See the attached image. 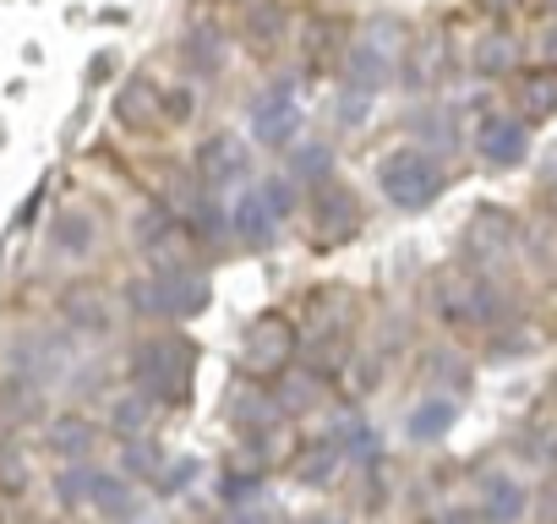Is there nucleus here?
<instances>
[{
  "label": "nucleus",
  "mask_w": 557,
  "mask_h": 524,
  "mask_svg": "<svg viewBox=\"0 0 557 524\" xmlns=\"http://www.w3.org/2000/svg\"><path fill=\"white\" fill-rule=\"evenodd\" d=\"M197 377V345L191 339H148L132 350V388L153 404H186Z\"/></svg>",
  "instance_id": "nucleus-1"
},
{
  "label": "nucleus",
  "mask_w": 557,
  "mask_h": 524,
  "mask_svg": "<svg viewBox=\"0 0 557 524\" xmlns=\"http://www.w3.org/2000/svg\"><path fill=\"white\" fill-rule=\"evenodd\" d=\"M132 312L143 317H197L208 307V279L197 269H170V274H153V279H137L126 290Z\"/></svg>",
  "instance_id": "nucleus-2"
},
{
  "label": "nucleus",
  "mask_w": 557,
  "mask_h": 524,
  "mask_svg": "<svg viewBox=\"0 0 557 524\" xmlns=\"http://www.w3.org/2000/svg\"><path fill=\"white\" fill-rule=\"evenodd\" d=\"M377 180H383V197H388L394 208H426V202H437V191H443V164H437L426 148H394V153L383 159Z\"/></svg>",
  "instance_id": "nucleus-3"
},
{
  "label": "nucleus",
  "mask_w": 557,
  "mask_h": 524,
  "mask_svg": "<svg viewBox=\"0 0 557 524\" xmlns=\"http://www.w3.org/2000/svg\"><path fill=\"white\" fill-rule=\"evenodd\" d=\"M55 491H61L66 508H94V513H104V519H132V513H137L132 481H121V475H110V470H66V475L55 481Z\"/></svg>",
  "instance_id": "nucleus-4"
},
{
  "label": "nucleus",
  "mask_w": 557,
  "mask_h": 524,
  "mask_svg": "<svg viewBox=\"0 0 557 524\" xmlns=\"http://www.w3.org/2000/svg\"><path fill=\"white\" fill-rule=\"evenodd\" d=\"M296 350H301V339H296L290 317H278V312H262V317L246 323V334H240V366H246L251 377H278V372L290 366Z\"/></svg>",
  "instance_id": "nucleus-5"
},
{
  "label": "nucleus",
  "mask_w": 557,
  "mask_h": 524,
  "mask_svg": "<svg viewBox=\"0 0 557 524\" xmlns=\"http://www.w3.org/2000/svg\"><path fill=\"white\" fill-rule=\"evenodd\" d=\"M437 307H443V317H448V323H459V328H492L503 301H497V290H492L481 274L454 269V274H443V279H437Z\"/></svg>",
  "instance_id": "nucleus-6"
},
{
  "label": "nucleus",
  "mask_w": 557,
  "mask_h": 524,
  "mask_svg": "<svg viewBox=\"0 0 557 524\" xmlns=\"http://www.w3.org/2000/svg\"><path fill=\"white\" fill-rule=\"evenodd\" d=\"M290 186L285 180H262V186H246V197L235 202V235L246 240V246H268L273 235H278V224L290 219Z\"/></svg>",
  "instance_id": "nucleus-7"
},
{
  "label": "nucleus",
  "mask_w": 557,
  "mask_h": 524,
  "mask_svg": "<svg viewBox=\"0 0 557 524\" xmlns=\"http://www.w3.org/2000/svg\"><path fill=\"white\" fill-rule=\"evenodd\" d=\"M361 229V202L345 180H323L307 202V235L318 246H345L350 235Z\"/></svg>",
  "instance_id": "nucleus-8"
},
{
  "label": "nucleus",
  "mask_w": 557,
  "mask_h": 524,
  "mask_svg": "<svg viewBox=\"0 0 557 524\" xmlns=\"http://www.w3.org/2000/svg\"><path fill=\"white\" fill-rule=\"evenodd\" d=\"M137 251L153 262V274H170V269H186V257H191V229L170 213V208H148L137 219Z\"/></svg>",
  "instance_id": "nucleus-9"
},
{
  "label": "nucleus",
  "mask_w": 557,
  "mask_h": 524,
  "mask_svg": "<svg viewBox=\"0 0 557 524\" xmlns=\"http://www.w3.org/2000/svg\"><path fill=\"white\" fill-rule=\"evenodd\" d=\"M251 175V148L235 137V132H219V137H208L202 148H197V180L202 186H235V180H246Z\"/></svg>",
  "instance_id": "nucleus-10"
},
{
  "label": "nucleus",
  "mask_w": 557,
  "mask_h": 524,
  "mask_svg": "<svg viewBox=\"0 0 557 524\" xmlns=\"http://www.w3.org/2000/svg\"><path fill=\"white\" fill-rule=\"evenodd\" d=\"M296 132H301V104H296L285 88L262 93V99L251 104V137H257L262 148H290Z\"/></svg>",
  "instance_id": "nucleus-11"
},
{
  "label": "nucleus",
  "mask_w": 557,
  "mask_h": 524,
  "mask_svg": "<svg viewBox=\"0 0 557 524\" xmlns=\"http://www.w3.org/2000/svg\"><path fill=\"white\" fill-rule=\"evenodd\" d=\"M475 148H481L486 164H519L530 153V132H524L519 115H486L475 126Z\"/></svg>",
  "instance_id": "nucleus-12"
},
{
  "label": "nucleus",
  "mask_w": 557,
  "mask_h": 524,
  "mask_svg": "<svg viewBox=\"0 0 557 524\" xmlns=\"http://www.w3.org/2000/svg\"><path fill=\"white\" fill-rule=\"evenodd\" d=\"M115 115H121V126L153 137V132L164 126V88H153L148 77H132V83L115 93Z\"/></svg>",
  "instance_id": "nucleus-13"
},
{
  "label": "nucleus",
  "mask_w": 557,
  "mask_h": 524,
  "mask_svg": "<svg viewBox=\"0 0 557 524\" xmlns=\"http://www.w3.org/2000/svg\"><path fill=\"white\" fill-rule=\"evenodd\" d=\"M290 34V12L278 0H246V17H240V39L257 50V55H273Z\"/></svg>",
  "instance_id": "nucleus-14"
},
{
  "label": "nucleus",
  "mask_w": 557,
  "mask_h": 524,
  "mask_svg": "<svg viewBox=\"0 0 557 524\" xmlns=\"http://www.w3.org/2000/svg\"><path fill=\"white\" fill-rule=\"evenodd\" d=\"M224 55H230V50H224V34H219L213 23H197V28L181 39V61H186L197 77H219V72H224Z\"/></svg>",
  "instance_id": "nucleus-15"
},
{
  "label": "nucleus",
  "mask_w": 557,
  "mask_h": 524,
  "mask_svg": "<svg viewBox=\"0 0 557 524\" xmlns=\"http://www.w3.org/2000/svg\"><path fill=\"white\" fill-rule=\"evenodd\" d=\"M524 486L519 481H508V475H492L486 486H481V519L486 524H519L524 519Z\"/></svg>",
  "instance_id": "nucleus-16"
},
{
  "label": "nucleus",
  "mask_w": 557,
  "mask_h": 524,
  "mask_svg": "<svg viewBox=\"0 0 557 524\" xmlns=\"http://www.w3.org/2000/svg\"><path fill=\"white\" fill-rule=\"evenodd\" d=\"M519 121H541V115H557V66H541V72H524L519 88Z\"/></svg>",
  "instance_id": "nucleus-17"
},
{
  "label": "nucleus",
  "mask_w": 557,
  "mask_h": 524,
  "mask_svg": "<svg viewBox=\"0 0 557 524\" xmlns=\"http://www.w3.org/2000/svg\"><path fill=\"white\" fill-rule=\"evenodd\" d=\"M508 240H513V213H503V208H481L470 219V229H465V246L475 257H497Z\"/></svg>",
  "instance_id": "nucleus-18"
},
{
  "label": "nucleus",
  "mask_w": 557,
  "mask_h": 524,
  "mask_svg": "<svg viewBox=\"0 0 557 524\" xmlns=\"http://www.w3.org/2000/svg\"><path fill=\"white\" fill-rule=\"evenodd\" d=\"M94 437H99V432H94L88 415H55L50 432H45V448H50L55 459H88Z\"/></svg>",
  "instance_id": "nucleus-19"
},
{
  "label": "nucleus",
  "mask_w": 557,
  "mask_h": 524,
  "mask_svg": "<svg viewBox=\"0 0 557 524\" xmlns=\"http://www.w3.org/2000/svg\"><path fill=\"white\" fill-rule=\"evenodd\" d=\"M339 464H345V448H339L334 437L307 442V448L296 453V481H301V486H334Z\"/></svg>",
  "instance_id": "nucleus-20"
},
{
  "label": "nucleus",
  "mask_w": 557,
  "mask_h": 524,
  "mask_svg": "<svg viewBox=\"0 0 557 524\" xmlns=\"http://www.w3.org/2000/svg\"><path fill=\"white\" fill-rule=\"evenodd\" d=\"M94 240H99V229H94V219L88 213H61L55 224H50V246L55 251H66V257H88L94 251Z\"/></svg>",
  "instance_id": "nucleus-21"
},
{
  "label": "nucleus",
  "mask_w": 557,
  "mask_h": 524,
  "mask_svg": "<svg viewBox=\"0 0 557 524\" xmlns=\"http://www.w3.org/2000/svg\"><path fill=\"white\" fill-rule=\"evenodd\" d=\"M153 410H159V404H153L148 394H137V388H132V394H121V399H115V410H110V426H115V437H148V426H153Z\"/></svg>",
  "instance_id": "nucleus-22"
},
{
  "label": "nucleus",
  "mask_w": 557,
  "mask_h": 524,
  "mask_svg": "<svg viewBox=\"0 0 557 524\" xmlns=\"http://www.w3.org/2000/svg\"><path fill=\"white\" fill-rule=\"evenodd\" d=\"M278 415H285V410H278L273 394H235V399H230V421L246 426L251 437H262V426H273Z\"/></svg>",
  "instance_id": "nucleus-23"
},
{
  "label": "nucleus",
  "mask_w": 557,
  "mask_h": 524,
  "mask_svg": "<svg viewBox=\"0 0 557 524\" xmlns=\"http://www.w3.org/2000/svg\"><path fill=\"white\" fill-rule=\"evenodd\" d=\"M66 317H72L77 334H110V323H115L99 290H72L66 296Z\"/></svg>",
  "instance_id": "nucleus-24"
},
{
  "label": "nucleus",
  "mask_w": 557,
  "mask_h": 524,
  "mask_svg": "<svg viewBox=\"0 0 557 524\" xmlns=\"http://www.w3.org/2000/svg\"><path fill=\"white\" fill-rule=\"evenodd\" d=\"M454 421H459V404H454V399H426V404L410 410V437H416V442H437Z\"/></svg>",
  "instance_id": "nucleus-25"
},
{
  "label": "nucleus",
  "mask_w": 557,
  "mask_h": 524,
  "mask_svg": "<svg viewBox=\"0 0 557 524\" xmlns=\"http://www.w3.org/2000/svg\"><path fill=\"white\" fill-rule=\"evenodd\" d=\"M519 66V45L508 39V34H486L481 45H475V72H486V77H508Z\"/></svg>",
  "instance_id": "nucleus-26"
},
{
  "label": "nucleus",
  "mask_w": 557,
  "mask_h": 524,
  "mask_svg": "<svg viewBox=\"0 0 557 524\" xmlns=\"http://www.w3.org/2000/svg\"><path fill=\"white\" fill-rule=\"evenodd\" d=\"M121 464H126V475H132V481H159V470H164V459H159V448H153L148 437H126Z\"/></svg>",
  "instance_id": "nucleus-27"
},
{
  "label": "nucleus",
  "mask_w": 557,
  "mask_h": 524,
  "mask_svg": "<svg viewBox=\"0 0 557 524\" xmlns=\"http://www.w3.org/2000/svg\"><path fill=\"white\" fill-rule=\"evenodd\" d=\"M329 170H334V153H329L323 142H307V148H296V153H290V175H296V180L323 186V180H329Z\"/></svg>",
  "instance_id": "nucleus-28"
},
{
  "label": "nucleus",
  "mask_w": 557,
  "mask_h": 524,
  "mask_svg": "<svg viewBox=\"0 0 557 524\" xmlns=\"http://www.w3.org/2000/svg\"><path fill=\"white\" fill-rule=\"evenodd\" d=\"M28 481H34L28 453L7 442V448H0V491H28Z\"/></svg>",
  "instance_id": "nucleus-29"
},
{
  "label": "nucleus",
  "mask_w": 557,
  "mask_h": 524,
  "mask_svg": "<svg viewBox=\"0 0 557 524\" xmlns=\"http://www.w3.org/2000/svg\"><path fill=\"white\" fill-rule=\"evenodd\" d=\"M318 399V372L312 377H290L285 388H278V410H301V404H312Z\"/></svg>",
  "instance_id": "nucleus-30"
},
{
  "label": "nucleus",
  "mask_w": 557,
  "mask_h": 524,
  "mask_svg": "<svg viewBox=\"0 0 557 524\" xmlns=\"http://www.w3.org/2000/svg\"><path fill=\"white\" fill-rule=\"evenodd\" d=\"M197 470H202L197 459H175V464H164V470H159V486H164V491H186Z\"/></svg>",
  "instance_id": "nucleus-31"
},
{
  "label": "nucleus",
  "mask_w": 557,
  "mask_h": 524,
  "mask_svg": "<svg viewBox=\"0 0 557 524\" xmlns=\"http://www.w3.org/2000/svg\"><path fill=\"white\" fill-rule=\"evenodd\" d=\"M164 121H191V88H164Z\"/></svg>",
  "instance_id": "nucleus-32"
},
{
  "label": "nucleus",
  "mask_w": 557,
  "mask_h": 524,
  "mask_svg": "<svg viewBox=\"0 0 557 524\" xmlns=\"http://www.w3.org/2000/svg\"><path fill=\"white\" fill-rule=\"evenodd\" d=\"M432 524H481V513H470V508H448V513L432 519Z\"/></svg>",
  "instance_id": "nucleus-33"
},
{
  "label": "nucleus",
  "mask_w": 557,
  "mask_h": 524,
  "mask_svg": "<svg viewBox=\"0 0 557 524\" xmlns=\"http://www.w3.org/2000/svg\"><path fill=\"white\" fill-rule=\"evenodd\" d=\"M475 7H481V12H492V17H508V12L519 7V0H475Z\"/></svg>",
  "instance_id": "nucleus-34"
},
{
  "label": "nucleus",
  "mask_w": 557,
  "mask_h": 524,
  "mask_svg": "<svg viewBox=\"0 0 557 524\" xmlns=\"http://www.w3.org/2000/svg\"><path fill=\"white\" fill-rule=\"evenodd\" d=\"M541 55H546V61H552V66H557V23H552V28H546V34H541Z\"/></svg>",
  "instance_id": "nucleus-35"
},
{
  "label": "nucleus",
  "mask_w": 557,
  "mask_h": 524,
  "mask_svg": "<svg viewBox=\"0 0 557 524\" xmlns=\"http://www.w3.org/2000/svg\"><path fill=\"white\" fill-rule=\"evenodd\" d=\"M235 524H268V513H240Z\"/></svg>",
  "instance_id": "nucleus-36"
},
{
  "label": "nucleus",
  "mask_w": 557,
  "mask_h": 524,
  "mask_svg": "<svg viewBox=\"0 0 557 524\" xmlns=\"http://www.w3.org/2000/svg\"><path fill=\"white\" fill-rule=\"evenodd\" d=\"M301 524H339L334 513H312V519H301Z\"/></svg>",
  "instance_id": "nucleus-37"
},
{
  "label": "nucleus",
  "mask_w": 557,
  "mask_h": 524,
  "mask_svg": "<svg viewBox=\"0 0 557 524\" xmlns=\"http://www.w3.org/2000/svg\"><path fill=\"white\" fill-rule=\"evenodd\" d=\"M546 7H552V12H557V0H546Z\"/></svg>",
  "instance_id": "nucleus-38"
}]
</instances>
